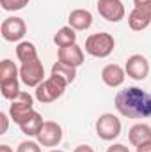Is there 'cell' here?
<instances>
[{
  "mask_svg": "<svg viewBox=\"0 0 151 152\" xmlns=\"http://www.w3.org/2000/svg\"><path fill=\"white\" fill-rule=\"evenodd\" d=\"M115 110L128 118H148L151 117V94L139 88L128 87L115 94Z\"/></svg>",
  "mask_w": 151,
  "mask_h": 152,
  "instance_id": "obj_1",
  "label": "cell"
},
{
  "mask_svg": "<svg viewBox=\"0 0 151 152\" xmlns=\"http://www.w3.org/2000/svg\"><path fill=\"white\" fill-rule=\"evenodd\" d=\"M66 87H68V83L62 78L50 75V78H46L43 83H39L36 87V99L39 103H43V104L53 103L64 94Z\"/></svg>",
  "mask_w": 151,
  "mask_h": 152,
  "instance_id": "obj_2",
  "label": "cell"
},
{
  "mask_svg": "<svg viewBox=\"0 0 151 152\" xmlns=\"http://www.w3.org/2000/svg\"><path fill=\"white\" fill-rule=\"evenodd\" d=\"M115 48V41L109 32H98V34H91L85 39V51L91 57L96 58H105L109 57Z\"/></svg>",
  "mask_w": 151,
  "mask_h": 152,
  "instance_id": "obj_3",
  "label": "cell"
},
{
  "mask_svg": "<svg viewBox=\"0 0 151 152\" xmlns=\"http://www.w3.org/2000/svg\"><path fill=\"white\" fill-rule=\"evenodd\" d=\"M96 134L105 142L115 140L121 134V120L114 113L100 115L98 120H96Z\"/></svg>",
  "mask_w": 151,
  "mask_h": 152,
  "instance_id": "obj_4",
  "label": "cell"
},
{
  "mask_svg": "<svg viewBox=\"0 0 151 152\" xmlns=\"http://www.w3.org/2000/svg\"><path fill=\"white\" fill-rule=\"evenodd\" d=\"M20 80L27 87H38L39 83L44 81V66L43 62L36 58L30 62H23L20 67Z\"/></svg>",
  "mask_w": 151,
  "mask_h": 152,
  "instance_id": "obj_5",
  "label": "cell"
},
{
  "mask_svg": "<svg viewBox=\"0 0 151 152\" xmlns=\"http://www.w3.org/2000/svg\"><path fill=\"white\" fill-rule=\"evenodd\" d=\"M0 32H2V37L9 42H18L25 37L27 34V25L23 21V18H18V16H9L2 21V27H0Z\"/></svg>",
  "mask_w": 151,
  "mask_h": 152,
  "instance_id": "obj_6",
  "label": "cell"
},
{
  "mask_svg": "<svg viewBox=\"0 0 151 152\" xmlns=\"http://www.w3.org/2000/svg\"><path fill=\"white\" fill-rule=\"evenodd\" d=\"M36 138H38V143L43 147H57L62 142V127L53 120H44Z\"/></svg>",
  "mask_w": 151,
  "mask_h": 152,
  "instance_id": "obj_7",
  "label": "cell"
},
{
  "mask_svg": "<svg viewBox=\"0 0 151 152\" xmlns=\"http://www.w3.org/2000/svg\"><path fill=\"white\" fill-rule=\"evenodd\" d=\"M34 110V97L29 94V92H20L13 101H11V106H9V115L11 118L14 120V124H18L29 112Z\"/></svg>",
  "mask_w": 151,
  "mask_h": 152,
  "instance_id": "obj_8",
  "label": "cell"
},
{
  "mask_svg": "<svg viewBox=\"0 0 151 152\" xmlns=\"http://www.w3.org/2000/svg\"><path fill=\"white\" fill-rule=\"evenodd\" d=\"M98 7V12L103 20L110 21V23H117L124 18L126 11H124V5L121 0H98L96 4Z\"/></svg>",
  "mask_w": 151,
  "mask_h": 152,
  "instance_id": "obj_9",
  "label": "cell"
},
{
  "mask_svg": "<svg viewBox=\"0 0 151 152\" xmlns=\"http://www.w3.org/2000/svg\"><path fill=\"white\" fill-rule=\"evenodd\" d=\"M124 71H126V75L130 78H133L137 81H142V80H146V76L150 75V62H148V58L144 55L135 53V55L128 57Z\"/></svg>",
  "mask_w": 151,
  "mask_h": 152,
  "instance_id": "obj_10",
  "label": "cell"
},
{
  "mask_svg": "<svg viewBox=\"0 0 151 152\" xmlns=\"http://www.w3.org/2000/svg\"><path fill=\"white\" fill-rule=\"evenodd\" d=\"M84 50L78 46V44H71V46H64V48H59L57 50V60L62 62V64H68L71 67H78L84 64Z\"/></svg>",
  "mask_w": 151,
  "mask_h": 152,
  "instance_id": "obj_11",
  "label": "cell"
},
{
  "mask_svg": "<svg viewBox=\"0 0 151 152\" xmlns=\"http://www.w3.org/2000/svg\"><path fill=\"white\" fill-rule=\"evenodd\" d=\"M43 124H44V120H43L41 113H38L36 110L29 112V113H27L21 120H20V122H18V126H20L21 133H23V134H27L29 138H30V136H38V133L41 131Z\"/></svg>",
  "mask_w": 151,
  "mask_h": 152,
  "instance_id": "obj_12",
  "label": "cell"
},
{
  "mask_svg": "<svg viewBox=\"0 0 151 152\" xmlns=\"http://www.w3.org/2000/svg\"><path fill=\"white\" fill-rule=\"evenodd\" d=\"M124 78H126V71L117 64H109V66H105L101 69V80L110 88L121 87L124 83Z\"/></svg>",
  "mask_w": 151,
  "mask_h": 152,
  "instance_id": "obj_13",
  "label": "cell"
},
{
  "mask_svg": "<svg viewBox=\"0 0 151 152\" xmlns=\"http://www.w3.org/2000/svg\"><path fill=\"white\" fill-rule=\"evenodd\" d=\"M151 23V12L146 9H141V7H133L132 12L128 14V25L132 30L135 32H141L144 28H148Z\"/></svg>",
  "mask_w": 151,
  "mask_h": 152,
  "instance_id": "obj_14",
  "label": "cell"
},
{
  "mask_svg": "<svg viewBox=\"0 0 151 152\" xmlns=\"http://www.w3.org/2000/svg\"><path fill=\"white\" fill-rule=\"evenodd\" d=\"M68 23L75 30H87L93 25V14L87 9H73L68 16Z\"/></svg>",
  "mask_w": 151,
  "mask_h": 152,
  "instance_id": "obj_15",
  "label": "cell"
},
{
  "mask_svg": "<svg viewBox=\"0 0 151 152\" xmlns=\"http://www.w3.org/2000/svg\"><path fill=\"white\" fill-rule=\"evenodd\" d=\"M128 140L133 147H139L142 143H148L151 142V126L141 122V124H135L130 127L128 131Z\"/></svg>",
  "mask_w": 151,
  "mask_h": 152,
  "instance_id": "obj_16",
  "label": "cell"
},
{
  "mask_svg": "<svg viewBox=\"0 0 151 152\" xmlns=\"http://www.w3.org/2000/svg\"><path fill=\"white\" fill-rule=\"evenodd\" d=\"M16 57L18 60L23 64V62H30V60H36L38 57V48L34 42L30 41H20L18 46H16Z\"/></svg>",
  "mask_w": 151,
  "mask_h": 152,
  "instance_id": "obj_17",
  "label": "cell"
},
{
  "mask_svg": "<svg viewBox=\"0 0 151 152\" xmlns=\"http://www.w3.org/2000/svg\"><path fill=\"white\" fill-rule=\"evenodd\" d=\"M18 80H20V69L16 67V64L9 58H4L0 64V83H9Z\"/></svg>",
  "mask_w": 151,
  "mask_h": 152,
  "instance_id": "obj_18",
  "label": "cell"
},
{
  "mask_svg": "<svg viewBox=\"0 0 151 152\" xmlns=\"http://www.w3.org/2000/svg\"><path fill=\"white\" fill-rule=\"evenodd\" d=\"M53 42H55L59 48L76 44V30H75V28H71L70 25H68V27L59 28V30H57V34L53 36Z\"/></svg>",
  "mask_w": 151,
  "mask_h": 152,
  "instance_id": "obj_19",
  "label": "cell"
},
{
  "mask_svg": "<svg viewBox=\"0 0 151 152\" xmlns=\"http://www.w3.org/2000/svg\"><path fill=\"white\" fill-rule=\"evenodd\" d=\"M52 75L62 78V80L70 85V83H73V81H75V78H76V67H71V66L62 64V62H59V60H57V62L52 66Z\"/></svg>",
  "mask_w": 151,
  "mask_h": 152,
  "instance_id": "obj_20",
  "label": "cell"
},
{
  "mask_svg": "<svg viewBox=\"0 0 151 152\" xmlns=\"http://www.w3.org/2000/svg\"><path fill=\"white\" fill-rule=\"evenodd\" d=\"M30 0H0V5L4 11H20L25 5H29Z\"/></svg>",
  "mask_w": 151,
  "mask_h": 152,
  "instance_id": "obj_21",
  "label": "cell"
},
{
  "mask_svg": "<svg viewBox=\"0 0 151 152\" xmlns=\"http://www.w3.org/2000/svg\"><path fill=\"white\" fill-rule=\"evenodd\" d=\"M16 152H41V147H39V143H36V142L27 140V142H21L18 145Z\"/></svg>",
  "mask_w": 151,
  "mask_h": 152,
  "instance_id": "obj_22",
  "label": "cell"
},
{
  "mask_svg": "<svg viewBox=\"0 0 151 152\" xmlns=\"http://www.w3.org/2000/svg\"><path fill=\"white\" fill-rule=\"evenodd\" d=\"M0 124H2V127H0V134H5L7 133V127H9V117L4 113H0Z\"/></svg>",
  "mask_w": 151,
  "mask_h": 152,
  "instance_id": "obj_23",
  "label": "cell"
},
{
  "mask_svg": "<svg viewBox=\"0 0 151 152\" xmlns=\"http://www.w3.org/2000/svg\"><path fill=\"white\" fill-rule=\"evenodd\" d=\"M107 152H130V151H128V147L123 145V143H114V145H110V147L107 149Z\"/></svg>",
  "mask_w": 151,
  "mask_h": 152,
  "instance_id": "obj_24",
  "label": "cell"
},
{
  "mask_svg": "<svg viewBox=\"0 0 151 152\" xmlns=\"http://www.w3.org/2000/svg\"><path fill=\"white\" fill-rule=\"evenodd\" d=\"M135 7H141V9H146L151 12V0H133Z\"/></svg>",
  "mask_w": 151,
  "mask_h": 152,
  "instance_id": "obj_25",
  "label": "cell"
},
{
  "mask_svg": "<svg viewBox=\"0 0 151 152\" xmlns=\"http://www.w3.org/2000/svg\"><path fill=\"white\" fill-rule=\"evenodd\" d=\"M73 152H94V149L91 145H78V147H75Z\"/></svg>",
  "mask_w": 151,
  "mask_h": 152,
  "instance_id": "obj_26",
  "label": "cell"
},
{
  "mask_svg": "<svg viewBox=\"0 0 151 152\" xmlns=\"http://www.w3.org/2000/svg\"><path fill=\"white\" fill-rule=\"evenodd\" d=\"M137 152H151V142L139 145V147H137Z\"/></svg>",
  "mask_w": 151,
  "mask_h": 152,
  "instance_id": "obj_27",
  "label": "cell"
},
{
  "mask_svg": "<svg viewBox=\"0 0 151 152\" xmlns=\"http://www.w3.org/2000/svg\"><path fill=\"white\" fill-rule=\"evenodd\" d=\"M0 152H13V149L9 145H0Z\"/></svg>",
  "mask_w": 151,
  "mask_h": 152,
  "instance_id": "obj_28",
  "label": "cell"
},
{
  "mask_svg": "<svg viewBox=\"0 0 151 152\" xmlns=\"http://www.w3.org/2000/svg\"><path fill=\"white\" fill-rule=\"evenodd\" d=\"M50 152H64V151H50Z\"/></svg>",
  "mask_w": 151,
  "mask_h": 152,
  "instance_id": "obj_29",
  "label": "cell"
}]
</instances>
